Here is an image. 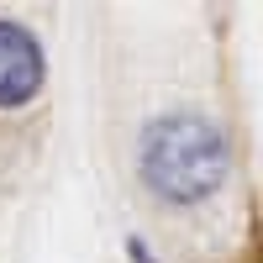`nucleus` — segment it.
<instances>
[{
  "label": "nucleus",
  "mask_w": 263,
  "mask_h": 263,
  "mask_svg": "<svg viewBox=\"0 0 263 263\" xmlns=\"http://www.w3.org/2000/svg\"><path fill=\"white\" fill-rule=\"evenodd\" d=\"M227 174V137L205 116H163L142 132V179L174 205H195Z\"/></svg>",
  "instance_id": "nucleus-1"
},
{
  "label": "nucleus",
  "mask_w": 263,
  "mask_h": 263,
  "mask_svg": "<svg viewBox=\"0 0 263 263\" xmlns=\"http://www.w3.org/2000/svg\"><path fill=\"white\" fill-rule=\"evenodd\" d=\"M42 90V42L16 27L0 21V111H16Z\"/></svg>",
  "instance_id": "nucleus-2"
}]
</instances>
